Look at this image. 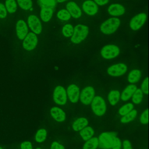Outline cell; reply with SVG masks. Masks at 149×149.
Here are the masks:
<instances>
[{
    "mask_svg": "<svg viewBox=\"0 0 149 149\" xmlns=\"http://www.w3.org/2000/svg\"><path fill=\"white\" fill-rule=\"evenodd\" d=\"M88 34V28L83 24H77L74 27L71 37V41L74 44H79L83 41Z\"/></svg>",
    "mask_w": 149,
    "mask_h": 149,
    "instance_id": "1",
    "label": "cell"
},
{
    "mask_svg": "<svg viewBox=\"0 0 149 149\" xmlns=\"http://www.w3.org/2000/svg\"><path fill=\"white\" fill-rule=\"evenodd\" d=\"M115 132H104L98 137V146L102 149H112L115 138L116 137Z\"/></svg>",
    "mask_w": 149,
    "mask_h": 149,
    "instance_id": "2",
    "label": "cell"
},
{
    "mask_svg": "<svg viewBox=\"0 0 149 149\" xmlns=\"http://www.w3.org/2000/svg\"><path fill=\"white\" fill-rule=\"evenodd\" d=\"M119 24V19L115 17L110 18L102 23L100 30L103 34H111L118 29Z\"/></svg>",
    "mask_w": 149,
    "mask_h": 149,
    "instance_id": "3",
    "label": "cell"
},
{
    "mask_svg": "<svg viewBox=\"0 0 149 149\" xmlns=\"http://www.w3.org/2000/svg\"><path fill=\"white\" fill-rule=\"evenodd\" d=\"M92 110L94 114L98 116H102L106 111V104L104 100L100 96L94 97L91 102Z\"/></svg>",
    "mask_w": 149,
    "mask_h": 149,
    "instance_id": "4",
    "label": "cell"
},
{
    "mask_svg": "<svg viewBox=\"0 0 149 149\" xmlns=\"http://www.w3.org/2000/svg\"><path fill=\"white\" fill-rule=\"evenodd\" d=\"M95 95L94 89L91 86L84 88L80 94V101L84 105H89L92 102Z\"/></svg>",
    "mask_w": 149,
    "mask_h": 149,
    "instance_id": "5",
    "label": "cell"
},
{
    "mask_svg": "<svg viewBox=\"0 0 149 149\" xmlns=\"http://www.w3.org/2000/svg\"><path fill=\"white\" fill-rule=\"evenodd\" d=\"M120 52V49L116 45H107L102 48L101 51L102 56L107 59H110L116 57Z\"/></svg>",
    "mask_w": 149,
    "mask_h": 149,
    "instance_id": "6",
    "label": "cell"
},
{
    "mask_svg": "<svg viewBox=\"0 0 149 149\" xmlns=\"http://www.w3.org/2000/svg\"><path fill=\"white\" fill-rule=\"evenodd\" d=\"M53 98L56 104L63 105L67 101V94L65 90L62 86H58L54 90Z\"/></svg>",
    "mask_w": 149,
    "mask_h": 149,
    "instance_id": "7",
    "label": "cell"
},
{
    "mask_svg": "<svg viewBox=\"0 0 149 149\" xmlns=\"http://www.w3.org/2000/svg\"><path fill=\"white\" fill-rule=\"evenodd\" d=\"M38 43V38L35 33H29L24 37L23 47L27 51H31L35 48Z\"/></svg>",
    "mask_w": 149,
    "mask_h": 149,
    "instance_id": "8",
    "label": "cell"
},
{
    "mask_svg": "<svg viewBox=\"0 0 149 149\" xmlns=\"http://www.w3.org/2000/svg\"><path fill=\"white\" fill-rule=\"evenodd\" d=\"M127 71V66L122 63L113 65L107 69L108 74L112 76L116 77L124 74Z\"/></svg>",
    "mask_w": 149,
    "mask_h": 149,
    "instance_id": "9",
    "label": "cell"
},
{
    "mask_svg": "<svg viewBox=\"0 0 149 149\" xmlns=\"http://www.w3.org/2000/svg\"><path fill=\"white\" fill-rule=\"evenodd\" d=\"M27 23L29 27L34 33L39 34L41 33L42 24L36 16L34 15L29 16L27 19Z\"/></svg>",
    "mask_w": 149,
    "mask_h": 149,
    "instance_id": "10",
    "label": "cell"
},
{
    "mask_svg": "<svg viewBox=\"0 0 149 149\" xmlns=\"http://www.w3.org/2000/svg\"><path fill=\"white\" fill-rule=\"evenodd\" d=\"M147 15L144 13H141L136 15L130 22V27L133 30L139 29L146 22Z\"/></svg>",
    "mask_w": 149,
    "mask_h": 149,
    "instance_id": "11",
    "label": "cell"
},
{
    "mask_svg": "<svg viewBox=\"0 0 149 149\" xmlns=\"http://www.w3.org/2000/svg\"><path fill=\"white\" fill-rule=\"evenodd\" d=\"M66 94L71 102L76 103L79 100V88L76 85L72 84L68 86L66 90Z\"/></svg>",
    "mask_w": 149,
    "mask_h": 149,
    "instance_id": "12",
    "label": "cell"
},
{
    "mask_svg": "<svg viewBox=\"0 0 149 149\" xmlns=\"http://www.w3.org/2000/svg\"><path fill=\"white\" fill-rule=\"evenodd\" d=\"M82 8L84 12L88 15H94L98 12L97 5L91 0H87L83 3Z\"/></svg>",
    "mask_w": 149,
    "mask_h": 149,
    "instance_id": "13",
    "label": "cell"
},
{
    "mask_svg": "<svg viewBox=\"0 0 149 149\" xmlns=\"http://www.w3.org/2000/svg\"><path fill=\"white\" fill-rule=\"evenodd\" d=\"M16 30L18 38L20 40H23L28 34V27L25 22L19 20L16 23Z\"/></svg>",
    "mask_w": 149,
    "mask_h": 149,
    "instance_id": "14",
    "label": "cell"
},
{
    "mask_svg": "<svg viewBox=\"0 0 149 149\" xmlns=\"http://www.w3.org/2000/svg\"><path fill=\"white\" fill-rule=\"evenodd\" d=\"M66 10L69 12L70 16L74 19L79 18L81 15V11L79 6L74 2L70 1L66 4Z\"/></svg>",
    "mask_w": 149,
    "mask_h": 149,
    "instance_id": "15",
    "label": "cell"
},
{
    "mask_svg": "<svg viewBox=\"0 0 149 149\" xmlns=\"http://www.w3.org/2000/svg\"><path fill=\"white\" fill-rule=\"evenodd\" d=\"M51 116L57 122H63L66 119L65 112L59 107H53L50 111Z\"/></svg>",
    "mask_w": 149,
    "mask_h": 149,
    "instance_id": "16",
    "label": "cell"
},
{
    "mask_svg": "<svg viewBox=\"0 0 149 149\" xmlns=\"http://www.w3.org/2000/svg\"><path fill=\"white\" fill-rule=\"evenodd\" d=\"M137 88V86L134 84H130L127 86L122 91L120 98H121V100L123 101H127L130 98Z\"/></svg>",
    "mask_w": 149,
    "mask_h": 149,
    "instance_id": "17",
    "label": "cell"
},
{
    "mask_svg": "<svg viewBox=\"0 0 149 149\" xmlns=\"http://www.w3.org/2000/svg\"><path fill=\"white\" fill-rule=\"evenodd\" d=\"M125 9L124 7L119 4L113 3L108 8L109 13L113 16H119L124 14Z\"/></svg>",
    "mask_w": 149,
    "mask_h": 149,
    "instance_id": "18",
    "label": "cell"
},
{
    "mask_svg": "<svg viewBox=\"0 0 149 149\" xmlns=\"http://www.w3.org/2000/svg\"><path fill=\"white\" fill-rule=\"evenodd\" d=\"M53 15V9L51 7L42 6L40 12V17L41 19L46 22L49 21Z\"/></svg>",
    "mask_w": 149,
    "mask_h": 149,
    "instance_id": "19",
    "label": "cell"
},
{
    "mask_svg": "<svg viewBox=\"0 0 149 149\" xmlns=\"http://www.w3.org/2000/svg\"><path fill=\"white\" fill-rule=\"evenodd\" d=\"M88 122L85 118H79L73 123L72 127L74 130L80 131L87 126Z\"/></svg>",
    "mask_w": 149,
    "mask_h": 149,
    "instance_id": "20",
    "label": "cell"
},
{
    "mask_svg": "<svg viewBox=\"0 0 149 149\" xmlns=\"http://www.w3.org/2000/svg\"><path fill=\"white\" fill-rule=\"evenodd\" d=\"M120 94L118 90H113L111 91L108 96V99L110 104L112 105H116L120 99Z\"/></svg>",
    "mask_w": 149,
    "mask_h": 149,
    "instance_id": "21",
    "label": "cell"
},
{
    "mask_svg": "<svg viewBox=\"0 0 149 149\" xmlns=\"http://www.w3.org/2000/svg\"><path fill=\"white\" fill-rule=\"evenodd\" d=\"M94 133V130L91 127H85L81 130H80V135L82 137L83 140L87 141V140L91 138Z\"/></svg>",
    "mask_w": 149,
    "mask_h": 149,
    "instance_id": "22",
    "label": "cell"
},
{
    "mask_svg": "<svg viewBox=\"0 0 149 149\" xmlns=\"http://www.w3.org/2000/svg\"><path fill=\"white\" fill-rule=\"evenodd\" d=\"M98 147L97 137H91L87 140L83 147V149H96Z\"/></svg>",
    "mask_w": 149,
    "mask_h": 149,
    "instance_id": "23",
    "label": "cell"
},
{
    "mask_svg": "<svg viewBox=\"0 0 149 149\" xmlns=\"http://www.w3.org/2000/svg\"><path fill=\"white\" fill-rule=\"evenodd\" d=\"M141 77V72L139 70L134 69L132 70L128 75V81L129 83L134 84L137 83Z\"/></svg>",
    "mask_w": 149,
    "mask_h": 149,
    "instance_id": "24",
    "label": "cell"
},
{
    "mask_svg": "<svg viewBox=\"0 0 149 149\" xmlns=\"http://www.w3.org/2000/svg\"><path fill=\"white\" fill-rule=\"evenodd\" d=\"M137 114V112L135 109H132L130 112L126 113V115L122 116L120 119V122L123 123H126L133 120Z\"/></svg>",
    "mask_w": 149,
    "mask_h": 149,
    "instance_id": "25",
    "label": "cell"
},
{
    "mask_svg": "<svg viewBox=\"0 0 149 149\" xmlns=\"http://www.w3.org/2000/svg\"><path fill=\"white\" fill-rule=\"evenodd\" d=\"M143 93L141 90L140 88H137L131 97L132 101L136 104H140L143 100Z\"/></svg>",
    "mask_w": 149,
    "mask_h": 149,
    "instance_id": "26",
    "label": "cell"
},
{
    "mask_svg": "<svg viewBox=\"0 0 149 149\" xmlns=\"http://www.w3.org/2000/svg\"><path fill=\"white\" fill-rule=\"evenodd\" d=\"M5 6L9 13H15L17 9V5L15 0H6Z\"/></svg>",
    "mask_w": 149,
    "mask_h": 149,
    "instance_id": "27",
    "label": "cell"
},
{
    "mask_svg": "<svg viewBox=\"0 0 149 149\" xmlns=\"http://www.w3.org/2000/svg\"><path fill=\"white\" fill-rule=\"evenodd\" d=\"M47 136V132L44 129H41L38 130L36 134V140L37 143H41L45 141Z\"/></svg>",
    "mask_w": 149,
    "mask_h": 149,
    "instance_id": "28",
    "label": "cell"
},
{
    "mask_svg": "<svg viewBox=\"0 0 149 149\" xmlns=\"http://www.w3.org/2000/svg\"><path fill=\"white\" fill-rule=\"evenodd\" d=\"M19 6L24 10H29L32 7L31 0H17Z\"/></svg>",
    "mask_w": 149,
    "mask_h": 149,
    "instance_id": "29",
    "label": "cell"
},
{
    "mask_svg": "<svg viewBox=\"0 0 149 149\" xmlns=\"http://www.w3.org/2000/svg\"><path fill=\"white\" fill-rule=\"evenodd\" d=\"M74 28L70 24H65L62 29L63 35L66 37H70L72 36Z\"/></svg>",
    "mask_w": 149,
    "mask_h": 149,
    "instance_id": "30",
    "label": "cell"
},
{
    "mask_svg": "<svg viewBox=\"0 0 149 149\" xmlns=\"http://www.w3.org/2000/svg\"><path fill=\"white\" fill-rule=\"evenodd\" d=\"M132 109H133V105L131 103H127L119 109V113L121 116H123L130 112Z\"/></svg>",
    "mask_w": 149,
    "mask_h": 149,
    "instance_id": "31",
    "label": "cell"
},
{
    "mask_svg": "<svg viewBox=\"0 0 149 149\" xmlns=\"http://www.w3.org/2000/svg\"><path fill=\"white\" fill-rule=\"evenodd\" d=\"M57 16L58 19L62 20H68L71 17L70 13L66 9L60 10L57 13Z\"/></svg>",
    "mask_w": 149,
    "mask_h": 149,
    "instance_id": "32",
    "label": "cell"
},
{
    "mask_svg": "<svg viewBox=\"0 0 149 149\" xmlns=\"http://www.w3.org/2000/svg\"><path fill=\"white\" fill-rule=\"evenodd\" d=\"M41 6H48L53 8L56 5L55 0H38Z\"/></svg>",
    "mask_w": 149,
    "mask_h": 149,
    "instance_id": "33",
    "label": "cell"
},
{
    "mask_svg": "<svg viewBox=\"0 0 149 149\" xmlns=\"http://www.w3.org/2000/svg\"><path fill=\"white\" fill-rule=\"evenodd\" d=\"M140 121L142 124L146 125L148 123V109L145 110L140 115Z\"/></svg>",
    "mask_w": 149,
    "mask_h": 149,
    "instance_id": "34",
    "label": "cell"
},
{
    "mask_svg": "<svg viewBox=\"0 0 149 149\" xmlns=\"http://www.w3.org/2000/svg\"><path fill=\"white\" fill-rule=\"evenodd\" d=\"M140 90L141 91L144 93L147 94H148V77H146L143 81L141 85V88Z\"/></svg>",
    "mask_w": 149,
    "mask_h": 149,
    "instance_id": "35",
    "label": "cell"
},
{
    "mask_svg": "<svg viewBox=\"0 0 149 149\" xmlns=\"http://www.w3.org/2000/svg\"><path fill=\"white\" fill-rule=\"evenodd\" d=\"M121 141L120 139L116 137L113 140L112 149H121Z\"/></svg>",
    "mask_w": 149,
    "mask_h": 149,
    "instance_id": "36",
    "label": "cell"
},
{
    "mask_svg": "<svg viewBox=\"0 0 149 149\" xmlns=\"http://www.w3.org/2000/svg\"><path fill=\"white\" fill-rule=\"evenodd\" d=\"M7 10L4 5L0 3V19H3L6 16Z\"/></svg>",
    "mask_w": 149,
    "mask_h": 149,
    "instance_id": "37",
    "label": "cell"
},
{
    "mask_svg": "<svg viewBox=\"0 0 149 149\" xmlns=\"http://www.w3.org/2000/svg\"><path fill=\"white\" fill-rule=\"evenodd\" d=\"M21 149H33L32 144L29 141L23 142L20 145Z\"/></svg>",
    "mask_w": 149,
    "mask_h": 149,
    "instance_id": "38",
    "label": "cell"
},
{
    "mask_svg": "<svg viewBox=\"0 0 149 149\" xmlns=\"http://www.w3.org/2000/svg\"><path fill=\"white\" fill-rule=\"evenodd\" d=\"M51 149H65L63 145L61 144L58 142L54 141L51 146Z\"/></svg>",
    "mask_w": 149,
    "mask_h": 149,
    "instance_id": "39",
    "label": "cell"
},
{
    "mask_svg": "<svg viewBox=\"0 0 149 149\" xmlns=\"http://www.w3.org/2000/svg\"><path fill=\"white\" fill-rule=\"evenodd\" d=\"M123 149H132L130 142L128 140H125L122 143Z\"/></svg>",
    "mask_w": 149,
    "mask_h": 149,
    "instance_id": "40",
    "label": "cell"
},
{
    "mask_svg": "<svg viewBox=\"0 0 149 149\" xmlns=\"http://www.w3.org/2000/svg\"><path fill=\"white\" fill-rule=\"evenodd\" d=\"M95 3L99 5H104L108 2V0H94Z\"/></svg>",
    "mask_w": 149,
    "mask_h": 149,
    "instance_id": "41",
    "label": "cell"
},
{
    "mask_svg": "<svg viewBox=\"0 0 149 149\" xmlns=\"http://www.w3.org/2000/svg\"><path fill=\"white\" fill-rule=\"evenodd\" d=\"M58 2H65V1H66L68 0H56Z\"/></svg>",
    "mask_w": 149,
    "mask_h": 149,
    "instance_id": "42",
    "label": "cell"
},
{
    "mask_svg": "<svg viewBox=\"0 0 149 149\" xmlns=\"http://www.w3.org/2000/svg\"><path fill=\"white\" fill-rule=\"evenodd\" d=\"M36 149H41L40 148H36Z\"/></svg>",
    "mask_w": 149,
    "mask_h": 149,
    "instance_id": "43",
    "label": "cell"
},
{
    "mask_svg": "<svg viewBox=\"0 0 149 149\" xmlns=\"http://www.w3.org/2000/svg\"><path fill=\"white\" fill-rule=\"evenodd\" d=\"M0 149H3V148H1V147H0Z\"/></svg>",
    "mask_w": 149,
    "mask_h": 149,
    "instance_id": "44",
    "label": "cell"
}]
</instances>
